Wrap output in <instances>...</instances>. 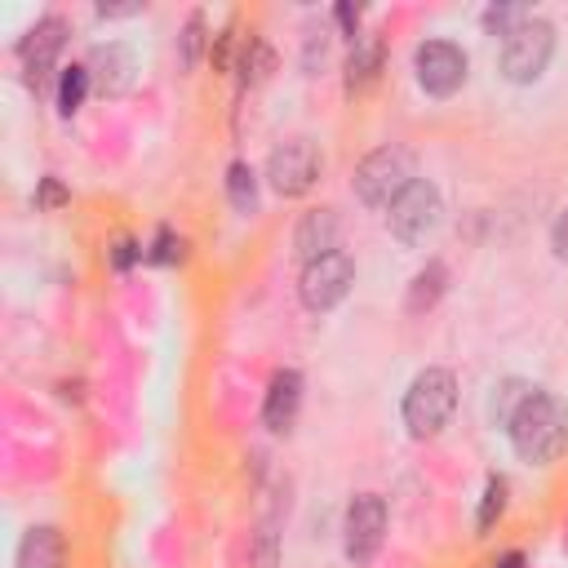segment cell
<instances>
[{"label":"cell","instance_id":"cell-12","mask_svg":"<svg viewBox=\"0 0 568 568\" xmlns=\"http://www.w3.org/2000/svg\"><path fill=\"white\" fill-rule=\"evenodd\" d=\"M297 413H302V373H297V368H280V373L271 377V386H266L262 422H266V430L284 435V430H293Z\"/></svg>","mask_w":568,"mask_h":568},{"label":"cell","instance_id":"cell-19","mask_svg":"<svg viewBox=\"0 0 568 568\" xmlns=\"http://www.w3.org/2000/svg\"><path fill=\"white\" fill-rule=\"evenodd\" d=\"M226 200L235 213H257V173L244 160L226 164Z\"/></svg>","mask_w":568,"mask_h":568},{"label":"cell","instance_id":"cell-5","mask_svg":"<svg viewBox=\"0 0 568 568\" xmlns=\"http://www.w3.org/2000/svg\"><path fill=\"white\" fill-rule=\"evenodd\" d=\"M439 222H444V200H439V186L426 182V178H417V182L390 204V213H386V226H390V235H395L404 248L426 244V240L439 231Z\"/></svg>","mask_w":568,"mask_h":568},{"label":"cell","instance_id":"cell-1","mask_svg":"<svg viewBox=\"0 0 568 568\" xmlns=\"http://www.w3.org/2000/svg\"><path fill=\"white\" fill-rule=\"evenodd\" d=\"M506 439L515 448L519 462L528 466H550L564 448H568V399H559L555 390H532L519 413L506 426Z\"/></svg>","mask_w":568,"mask_h":568},{"label":"cell","instance_id":"cell-9","mask_svg":"<svg viewBox=\"0 0 568 568\" xmlns=\"http://www.w3.org/2000/svg\"><path fill=\"white\" fill-rule=\"evenodd\" d=\"M342 532H346V541H342L346 559H351V564H368V559L382 550V537H386V501H382L377 493L351 497Z\"/></svg>","mask_w":568,"mask_h":568},{"label":"cell","instance_id":"cell-11","mask_svg":"<svg viewBox=\"0 0 568 568\" xmlns=\"http://www.w3.org/2000/svg\"><path fill=\"white\" fill-rule=\"evenodd\" d=\"M89 80H93V89L102 93V98H120L129 84H133V71H138V62H133V53L124 49V44H98L93 53H89Z\"/></svg>","mask_w":568,"mask_h":568},{"label":"cell","instance_id":"cell-27","mask_svg":"<svg viewBox=\"0 0 568 568\" xmlns=\"http://www.w3.org/2000/svg\"><path fill=\"white\" fill-rule=\"evenodd\" d=\"M550 248H555V257L559 262H568V209L555 217V226H550Z\"/></svg>","mask_w":568,"mask_h":568},{"label":"cell","instance_id":"cell-3","mask_svg":"<svg viewBox=\"0 0 568 568\" xmlns=\"http://www.w3.org/2000/svg\"><path fill=\"white\" fill-rule=\"evenodd\" d=\"M453 408H457V377H453L448 368H422V373L408 382L399 413H404L408 435L426 439V435H439V430L448 426Z\"/></svg>","mask_w":568,"mask_h":568},{"label":"cell","instance_id":"cell-10","mask_svg":"<svg viewBox=\"0 0 568 568\" xmlns=\"http://www.w3.org/2000/svg\"><path fill=\"white\" fill-rule=\"evenodd\" d=\"M62 44H67V22L62 18H40L22 40H18V58H22V67H27V80L40 89L44 84V75L53 71V62H58V53H62Z\"/></svg>","mask_w":568,"mask_h":568},{"label":"cell","instance_id":"cell-22","mask_svg":"<svg viewBox=\"0 0 568 568\" xmlns=\"http://www.w3.org/2000/svg\"><path fill=\"white\" fill-rule=\"evenodd\" d=\"M200 49H204V13H191L186 27H182V36H178V62H182V71H191L200 62Z\"/></svg>","mask_w":568,"mask_h":568},{"label":"cell","instance_id":"cell-30","mask_svg":"<svg viewBox=\"0 0 568 568\" xmlns=\"http://www.w3.org/2000/svg\"><path fill=\"white\" fill-rule=\"evenodd\" d=\"M497 568H524V555H519V550H510V555H501V559H497Z\"/></svg>","mask_w":568,"mask_h":568},{"label":"cell","instance_id":"cell-26","mask_svg":"<svg viewBox=\"0 0 568 568\" xmlns=\"http://www.w3.org/2000/svg\"><path fill=\"white\" fill-rule=\"evenodd\" d=\"M333 22L342 27V36H346L351 44L359 40V9H351V4H337V9H333Z\"/></svg>","mask_w":568,"mask_h":568},{"label":"cell","instance_id":"cell-14","mask_svg":"<svg viewBox=\"0 0 568 568\" xmlns=\"http://www.w3.org/2000/svg\"><path fill=\"white\" fill-rule=\"evenodd\" d=\"M67 564V541L53 524H36L18 541V568H62Z\"/></svg>","mask_w":568,"mask_h":568},{"label":"cell","instance_id":"cell-25","mask_svg":"<svg viewBox=\"0 0 568 568\" xmlns=\"http://www.w3.org/2000/svg\"><path fill=\"white\" fill-rule=\"evenodd\" d=\"M36 204H40V209H58V204H67V191H62V182H58V178H40Z\"/></svg>","mask_w":568,"mask_h":568},{"label":"cell","instance_id":"cell-4","mask_svg":"<svg viewBox=\"0 0 568 568\" xmlns=\"http://www.w3.org/2000/svg\"><path fill=\"white\" fill-rule=\"evenodd\" d=\"M555 58V27L546 18H524L510 36H501V53H497V67L510 84H532L541 80V71L550 67Z\"/></svg>","mask_w":568,"mask_h":568},{"label":"cell","instance_id":"cell-13","mask_svg":"<svg viewBox=\"0 0 568 568\" xmlns=\"http://www.w3.org/2000/svg\"><path fill=\"white\" fill-rule=\"evenodd\" d=\"M337 235H342V222H337L333 209H311V213H302V222H297V231H293V248H297L302 266L315 262V257H324V253H337Z\"/></svg>","mask_w":568,"mask_h":568},{"label":"cell","instance_id":"cell-29","mask_svg":"<svg viewBox=\"0 0 568 568\" xmlns=\"http://www.w3.org/2000/svg\"><path fill=\"white\" fill-rule=\"evenodd\" d=\"M124 13H138V4H98V18H124Z\"/></svg>","mask_w":568,"mask_h":568},{"label":"cell","instance_id":"cell-8","mask_svg":"<svg viewBox=\"0 0 568 568\" xmlns=\"http://www.w3.org/2000/svg\"><path fill=\"white\" fill-rule=\"evenodd\" d=\"M466 53L453 40H422L413 49V75L430 98H453L466 84Z\"/></svg>","mask_w":568,"mask_h":568},{"label":"cell","instance_id":"cell-31","mask_svg":"<svg viewBox=\"0 0 568 568\" xmlns=\"http://www.w3.org/2000/svg\"><path fill=\"white\" fill-rule=\"evenodd\" d=\"M564 550H568V532H564Z\"/></svg>","mask_w":568,"mask_h":568},{"label":"cell","instance_id":"cell-21","mask_svg":"<svg viewBox=\"0 0 568 568\" xmlns=\"http://www.w3.org/2000/svg\"><path fill=\"white\" fill-rule=\"evenodd\" d=\"M501 510H506V479H501V475H488V484H484V497H479V515H475V528H479V532H488V528L501 519Z\"/></svg>","mask_w":568,"mask_h":568},{"label":"cell","instance_id":"cell-7","mask_svg":"<svg viewBox=\"0 0 568 568\" xmlns=\"http://www.w3.org/2000/svg\"><path fill=\"white\" fill-rule=\"evenodd\" d=\"M351 284H355V262L337 248V253H324V257H315V262L302 266L297 297H302L306 311L320 315V311H333V306L351 293Z\"/></svg>","mask_w":568,"mask_h":568},{"label":"cell","instance_id":"cell-18","mask_svg":"<svg viewBox=\"0 0 568 568\" xmlns=\"http://www.w3.org/2000/svg\"><path fill=\"white\" fill-rule=\"evenodd\" d=\"M537 386L532 382H524V377H506L501 386H493V404H488V417H493V426H510V417L519 413V404L532 395Z\"/></svg>","mask_w":568,"mask_h":568},{"label":"cell","instance_id":"cell-2","mask_svg":"<svg viewBox=\"0 0 568 568\" xmlns=\"http://www.w3.org/2000/svg\"><path fill=\"white\" fill-rule=\"evenodd\" d=\"M413 182H417V160H413V151L399 146V142H386V146L368 151V155L355 164V178H351L359 204H368V209H390Z\"/></svg>","mask_w":568,"mask_h":568},{"label":"cell","instance_id":"cell-16","mask_svg":"<svg viewBox=\"0 0 568 568\" xmlns=\"http://www.w3.org/2000/svg\"><path fill=\"white\" fill-rule=\"evenodd\" d=\"M444 288H448V271H444V262H426L417 275H413V284H408V315H422V311H430L439 297H444Z\"/></svg>","mask_w":568,"mask_h":568},{"label":"cell","instance_id":"cell-24","mask_svg":"<svg viewBox=\"0 0 568 568\" xmlns=\"http://www.w3.org/2000/svg\"><path fill=\"white\" fill-rule=\"evenodd\" d=\"M178 257H182V240H173V231H169V226H160V231H155V240L146 244V262L169 266V262H178Z\"/></svg>","mask_w":568,"mask_h":568},{"label":"cell","instance_id":"cell-15","mask_svg":"<svg viewBox=\"0 0 568 568\" xmlns=\"http://www.w3.org/2000/svg\"><path fill=\"white\" fill-rule=\"evenodd\" d=\"M382 58H386L382 40H377V36H359V40L351 44V58H346V93L368 89V84L377 80V71H382Z\"/></svg>","mask_w":568,"mask_h":568},{"label":"cell","instance_id":"cell-6","mask_svg":"<svg viewBox=\"0 0 568 568\" xmlns=\"http://www.w3.org/2000/svg\"><path fill=\"white\" fill-rule=\"evenodd\" d=\"M320 169H324V160H320V151H315L311 138H288V142L271 146V155H266V182L284 200L306 195L315 186Z\"/></svg>","mask_w":568,"mask_h":568},{"label":"cell","instance_id":"cell-17","mask_svg":"<svg viewBox=\"0 0 568 568\" xmlns=\"http://www.w3.org/2000/svg\"><path fill=\"white\" fill-rule=\"evenodd\" d=\"M89 89H93V80H89V67H84V62H71V67H62V71H58V89H53V98H58V111H62V115H75V111L84 106Z\"/></svg>","mask_w":568,"mask_h":568},{"label":"cell","instance_id":"cell-23","mask_svg":"<svg viewBox=\"0 0 568 568\" xmlns=\"http://www.w3.org/2000/svg\"><path fill=\"white\" fill-rule=\"evenodd\" d=\"M524 18H528V13L515 9V4H493V9H484V31H488V36H510Z\"/></svg>","mask_w":568,"mask_h":568},{"label":"cell","instance_id":"cell-20","mask_svg":"<svg viewBox=\"0 0 568 568\" xmlns=\"http://www.w3.org/2000/svg\"><path fill=\"white\" fill-rule=\"evenodd\" d=\"M235 71H240V84H257V80L271 71V49H266L257 36H248V40L240 44V62H235Z\"/></svg>","mask_w":568,"mask_h":568},{"label":"cell","instance_id":"cell-28","mask_svg":"<svg viewBox=\"0 0 568 568\" xmlns=\"http://www.w3.org/2000/svg\"><path fill=\"white\" fill-rule=\"evenodd\" d=\"M133 257H146V248H138L133 240H120V244L111 248V266H115V271H124Z\"/></svg>","mask_w":568,"mask_h":568}]
</instances>
